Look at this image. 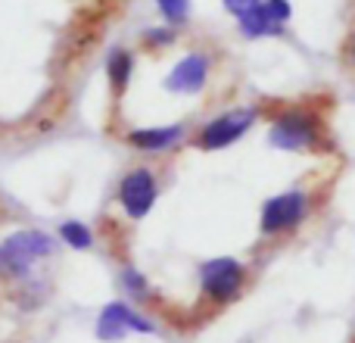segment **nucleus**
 Wrapping results in <instances>:
<instances>
[{
	"label": "nucleus",
	"mask_w": 355,
	"mask_h": 343,
	"mask_svg": "<svg viewBox=\"0 0 355 343\" xmlns=\"http://www.w3.org/2000/svg\"><path fill=\"white\" fill-rule=\"evenodd\" d=\"M346 62L355 69V35L349 37V44H346Z\"/></svg>",
	"instance_id": "nucleus-17"
},
{
	"label": "nucleus",
	"mask_w": 355,
	"mask_h": 343,
	"mask_svg": "<svg viewBox=\"0 0 355 343\" xmlns=\"http://www.w3.org/2000/svg\"><path fill=\"white\" fill-rule=\"evenodd\" d=\"M156 321L150 319L144 309H137V303L131 300H110L100 309L97 321H94V337L103 343H119L131 334H156Z\"/></svg>",
	"instance_id": "nucleus-7"
},
{
	"label": "nucleus",
	"mask_w": 355,
	"mask_h": 343,
	"mask_svg": "<svg viewBox=\"0 0 355 343\" xmlns=\"http://www.w3.org/2000/svg\"><path fill=\"white\" fill-rule=\"evenodd\" d=\"M106 78L116 94H125L135 81V53L125 47H112L106 53Z\"/></svg>",
	"instance_id": "nucleus-11"
},
{
	"label": "nucleus",
	"mask_w": 355,
	"mask_h": 343,
	"mask_svg": "<svg viewBox=\"0 0 355 343\" xmlns=\"http://www.w3.org/2000/svg\"><path fill=\"white\" fill-rule=\"evenodd\" d=\"M209 78H212V56L202 53V50H193V53H184L168 69L162 87L168 94H175V97H193V94L206 91Z\"/></svg>",
	"instance_id": "nucleus-9"
},
{
	"label": "nucleus",
	"mask_w": 355,
	"mask_h": 343,
	"mask_svg": "<svg viewBox=\"0 0 355 343\" xmlns=\"http://www.w3.org/2000/svg\"><path fill=\"white\" fill-rule=\"evenodd\" d=\"M156 10L166 19V25H184L190 16V0H156Z\"/></svg>",
	"instance_id": "nucleus-14"
},
{
	"label": "nucleus",
	"mask_w": 355,
	"mask_h": 343,
	"mask_svg": "<svg viewBox=\"0 0 355 343\" xmlns=\"http://www.w3.org/2000/svg\"><path fill=\"white\" fill-rule=\"evenodd\" d=\"M262 119V106L246 103V106H231V110L212 116L209 122H202L193 135V144L206 153H218V150L234 147L237 141H243Z\"/></svg>",
	"instance_id": "nucleus-4"
},
{
	"label": "nucleus",
	"mask_w": 355,
	"mask_h": 343,
	"mask_svg": "<svg viewBox=\"0 0 355 343\" xmlns=\"http://www.w3.org/2000/svg\"><path fill=\"white\" fill-rule=\"evenodd\" d=\"M56 237H60V244L69 246V250L87 253L94 246V240H97V234H94V228L87 225V221L66 219V221H60V228H56Z\"/></svg>",
	"instance_id": "nucleus-13"
},
{
	"label": "nucleus",
	"mask_w": 355,
	"mask_h": 343,
	"mask_svg": "<svg viewBox=\"0 0 355 343\" xmlns=\"http://www.w3.org/2000/svg\"><path fill=\"white\" fill-rule=\"evenodd\" d=\"M141 41H144V47H150V50H166L175 44V28L172 25H156V28L144 31Z\"/></svg>",
	"instance_id": "nucleus-15"
},
{
	"label": "nucleus",
	"mask_w": 355,
	"mask_h": 343,
	"mask_svg": "<svg viewBox=\"0 0 355 343\" xmlns=\"http://www.w3.org/2000/svg\"><path fill=\"white\" fill-rule=\"evenodd\" d=\"M196 275H200V294L212 306H227L243 294L250 271L237 256H212L202 259Z\"/></svg>",
	"instance_id": "nucleus-5"
},
{
	"label": "nucleus",
	"mask_w": 355,
	"mask_h": 343,
	"mask_svg": "<svg viewBox=\"0 0 355 343\" xmlns=\"http://www.w3.org/2000/svg\"><path fill=\"white\" fill-rule=\"evenodd\" d=\"M190 128L184 122H172V125H147V128H131L125 135V141L131 144L141 153H168L175 150L181 141H187Z\"/></svg>",
	"instance_id": "nucleus-10"
},
{
	"label": "nucleus",
	"mask_w": 355,
	"mask_h": 343,
	"mask_svg": "<svg viewBox=\"0 0 355 343\" xmlns=\"http://www.w3.org/2000/svg\"><path fill=\"white\" fill-rule=\"evenodd\" d=\"M60 237L41 228H19L0 240V278L12 284H25L35 278L37 262L56 256Z\"/></svg>",
	"instance_id": "nucleus-2"
},
{
	"label": "nucleus",
	"mask_w": 355,
	"mask_h": 343,
	"mask_svg": "<svg viewBox=\"0 0 355 343\" xmlns=\"http://www.w3.org/2000/svg\"><path fill=\"white\" fill-rule=\"evenodd\" d=\"M221 3H225V10L231 12L234 19H240V16H246V12H250L252 6L262 3V0H221Z\"/></svg>",
	"instance_id": "nucleus-16"
},
{
	"label": "nucleus",
	"mask_w": 355,
	"mask_h": 343,
	"mask_svg": "<svg viewBox=\"0 0 355 343\" xmlns=\"http://www.w3.org/2000/svg\"><path fill=\"white\" fill-rule=\"evenodd\" d=\"M268 144L281 153H318L331 147V128L318 106L290 103L271 112Z\"/></svg>",
	"instance_id": "nucleus-1"
},
{
	"label": "nucleus",
	"mask_w": 355,
	"mask_h": 343,
	"mask_svg": "<svg viewBox=\"0 0 355 343\" xmlns=\"http://www.w3.org/2000/svg\"><path fill=\"white\" fill-rule=\"evenodd\" d=\"M293 19V3L290 0H262L252 6L246 16L237 19V31L246 41H262V37H284L287 25Z\"/></svg>",
	"instance_id": "nucleus-8"
},
{
	"label": "nucleus",
	"mask_w": 355,
	"mask_h": 343,
	"mask_svg": "<svg viewBox=\"0 0 355 343\" xmlns=\"http://www.w3.org/2000/svg\"><path fill=\"white\" fill-rule=\"evenodd\" d=\"M315 196L306 187H287L281 194L268 196L259 209V234L262 237H284L293 234L312 219Z\"/></svg>",
	"instance_id": "nucleus-3"
},
{
	"label": "nucleus",
	"mask_w": 355,
	"mask_h": 343,
	"mask_svg": "<svg viewBox=\"0 0 355 343\" xmlns=\"http://www.w3.org/2000/svg\"><path fill=\"white\" fill-rule=\"evenodd\" d=\"M159 203V178L150 166L128 169L116 184V206L128 221H144Z\"/></svg>",
	"instance_id": "nucleus-6"
},
{
	"label": "nucleus",
	"mask_w": 355,
	"mask_h": 343,
	"mask_svg": "<svg viewBox=\"0 0 355 343\" xmlns=\"http://www.w3.org/2000/svg\"><path fill=\"white\" fill-rule=\"evenodd\" d=\"M119 287H122L125 300H131V303L153 300V281H150L137 265H122V269H119Z\"/></svg>",
	"instance_id": "nucleus-12"
}]
</instances>
